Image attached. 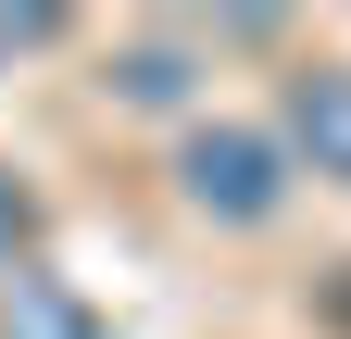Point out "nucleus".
<instances>
[{
  "label": "nucleus",
  "mask_w": 351,
  "mask_h": 339,
  "mask_svg": "<svg viewBox=\"0 0 351 339\" xmlns=\"http://www.w3.org/2000/svg\"><path fill=\"white\" fill-rule=\"evenodd\" d=\"M176 189H189L213 226H263L289 176H276V139H263V126H201V139L176 151Z\"/></svg>",
  "instance_id": "nucleus-1"
},
{
  "label": "nucleus",
  "mask_w": 351,
  "mask_h": 339,
  "mask_svg": "<svg viewBox=\"0 0 351 339\" xmlns=\"http://www.w3.org/2000/svg\"><path fill=\"white\" fill-rule=\"evenodd\" d=\"M113 89L125 101H189V51H176V38H138V51L113 63Z\"/></svg>",
  "instance_id": "nucleus-4"
},
{
  "label": "nucleus",
  "mask_w": 351,
  "mask_h": 339,
  "mask_svg": "<svg viewBox=\"0 0 351 339\" xmlns=\"http://www.w3.org/2000/svg\"><path fill=\"white\" fill-rule=\"evenodd\" d=\"M289 151L314 176H351V63H301L289 75Z\"/></svg>",
  "instance_id": "nucleus-2"
},
{
  "label": "nucleus",
  "mask_w": 351,
  "mask_h": 339,
  "mask_svg": "<svg viewBox=\"0 0 351 339\" xmlns=\"http://www.w3.org/2000/svg\"><path fill=\"white\" fill-rule=\"evenodd\" d=\"M25 226H38V214H25V189L0 176V277H13V251H25Z\"/></svg>",
  "instance_id": "nucleus-5"
},
{
  "label": "nucleus",
  "mask_w": 351,
  "mask_h": 339,
  "mask_svg": "<svg viewBox=\"0 0 351 339\" xmlns=\"http://www.w3.org/2000/svg\"><path fill=\"white\" fill-rule=\"evenodd\" d=\"M0 339H101V327H88V302L63 277H13L0 289Z\"/></svg>",
  "instance_id": "nucleus-3"
},
{
  "label": "nucleus",
  "mask_w": 351,
  "mask_h": 339,
  "mask_svg": "<svg viewBox=\"0 0 351 339\" xmlns=\"http://www.w3.org/2000/svg\"><path fill=\"white\" fill-rule=\"evenodd\" d=\"M38 38H51V13H0V63H13V51H38Z\"/></svg>",
  "instance_id": "nucleus-6"
}]
</instances>
